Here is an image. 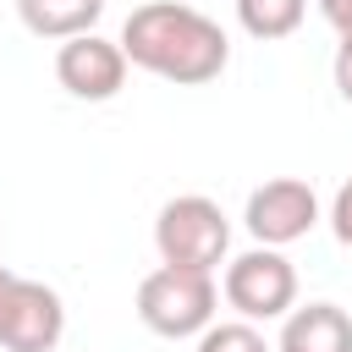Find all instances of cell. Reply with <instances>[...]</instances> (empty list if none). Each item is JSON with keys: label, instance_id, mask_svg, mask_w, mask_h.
I'll list each match as a JSON object with an SVG mask.
<instances>
[{"label": "cell", "instance_id": "cell-1", "mask_svg": "<svg viewBox=\"0 0 352 352\" xmlns=\"http://www.w3.org/2000/svg\"><path fill=\"white\" fill-rule=\"evenodd\" d=\"M121 55L126 66L176 82V88H204L226 72L231 60V38L214 16H204L198 6L182 0H148L121 22Z\"/></svg>", "mask_w": 352, "mask_h": 352}, {"label": "cell", "instance_id": "cell-2", "mask_svg": "<svg viewBox=\"0 0 352 352\" xmlns=\"http://www.w3.org/2000/svg\"><path fill=\"white\" fill-rule=\"evenodd\" d=\"M214 308H220V286H214L209 270L160 264V270H148L138 280V319L165 341L198 336L204 324H214Z\"/></svg>", "mask_w": 352, "mask_h": 352}, {"label": "cell", "instance_id": "cell-3", "mask_svg": "<svg viewBox=\"0 0 352 352\" xmlns=\"http://www.w3.org/2000/svg\"><path fill=\"white\" fill-rule=\"evenodd\" d=\"M154 248H160V264H176V270H220L226 264V248H231V220L214 198L204 192H182L170 204H160L154 214Z\"/></svg>", "mask_w": 352, "mask_h": 352}, {"label": "cell", "instance_id": "cell-4", "mask_svg": "<svg viewBox=\"0 0 352 352\" xmlns=\"http://www.w3.org/2000/svg\"><path fill=\"white\" fill-rule=\"evenodd\" d=\"M220 297L236 308V319H286L297 308V270L280 248H248L226 264V280H220Z\"/></svg>", "mask_w": 352, "mask_h": 352}, {"label": "cell", "instance_id": "cell-5", "mask_svg": "<svg viewBox=\"0 0 352 352\" xmlns=\"http://www.w3.org/2000/svg\"><path fill=\"white\" fill-rule=\"evenodd\" d=\"M242 226L264 248H292V242H302L319 226V192L302 176H275V182H264V187L248 192Z\"/></svg>", "mask_w": 352, "mask_h": 352}, {"label": "cell", "instance_id": "cell-6", "mask_svg": "<svg viewBox=\"0 0 352 352\" xmlns=\"http://www.w3.org/2000/svg\"><path fill=\"white\" fill-rule=\"evenodd\" d=\"M66 336V302L55 286L16 275L6 314H0V346L6 352H55Z\"/></svg>", "mask_w": 352, "mask_h": 352}, {"label": "cell", "instance_id": "cell-7", "mask_svg": "<svg viewBox=\"0 0 352 352\" xmlns=\"http://www.w3.org/2000/svg\"><path fill=\"white\" fill-rule=\"evenodd\" d=\"M55 82H60L72 99L104 104V99H116L121 82H126V55H121L116 38H99V33L60 38V50H55Z\"/></svg>", "mask_w": 352, "mask_h": 352}, {"label": "cell", "instance_id": "cell-8", "mask_svg": "<svg viewBox=\"0 0 352 352\" xmlns=\"http://www.w3.org/2000/svg\"><path fill=\"white\" fill-rule=\"evenodd\" d=\"M275 352H352V319L336 302H308L280 319Z\"/></svg>", "mask_w": 352, "mask_h": 352}, {"label": "cell", "instance_id": "cell-9", "mask_svg": "<svg viewBox=\"0 0 352 352\" xmlns=\"http://www.w3.org/2000/svg\"><path fill=\"white\" fill-rule=\"evenodd\" d=\"M16 16L33 38H77V33H94V22L104 16V0H16Z\"/></svg>", "mask_w": 352, "mask_h": 352}, {"label": "cell", "instance_id": "cell-10", "mask_svg": "<svg viewBox=\"0 0 352 352\" xmlns=\"http://www.w3.org/2000/svg\"><path fill=\"white\" fill-rule=\"evenodd\" d=\"M308 16V0H236V22L248 38H292Z\"/></svg>", "mask_w": 352, "mask_h": 352}, {"label": "cell", "instance_id": "cell-11", "mask_svg": "<svg viewBox=\"0 0 352 352\" xmlns=\"http://www.w3.org/2000/svg\"><path fill=\"white\" fill-rule=\"evenodd\" d=\"M198 352H275L253 319H214L198 330Z\"/></svg>", "mask_w": 352, "mask_h": 352}, {"label": "cell", "instance_id": "cell-12", "mask_svg": "<svg viewBox=\"0 0 352 352\" xmlns=\"http://www.w3.org/2000/svg\"><path fill=\"white\" fill-rule=\"evenodd\" d=\"M330 231H336L341 248H352V182H341L336 198H330Z\"/></svg>", "mask_w": 352, "mask_h": 352}, {"label": "cell", "instance_id": "cell-13", "mask_svg": "<svg viewBox=\"0 0 352 352\" xmlns=\"http://www.w3.org/2000/svg\"><path fill=\"white\" fill-rule=\"evenodd\" d=\"M330 77H336V94L352 104V33L336 44V60H330Z\"/></svg>", "mask_w": 352, "mask_h": 352}, {"label": "cell", "instance_id": "cell-14", "mask_svg": "<svg viewBox=\"0 0 352 352\" xmlns=\"http://www.w3.org/2000/svg\"><path fill=\"white\" fill-rule=\"evenodd\" d=\"M314 6H319V16L336 28V38L352 33V0H314Z\"/></svg>", "mask_w": 352, "mask_h": 352}, {"label": "cell", "instance_id": "cell-15", "mask_svg": "<svg viewBox=\"0 0 352 352\" xmlns=\"http://www.w3.org/2000/svg\"><path fill=\"white\" fill-rule=\"evenodd\" d=\"M11 286H16V270H6V264H0V314H6V297H11Z\"/></svg>", "mask_w": 352, "mask_h": 352}]
</instances>
